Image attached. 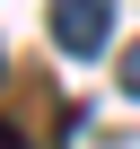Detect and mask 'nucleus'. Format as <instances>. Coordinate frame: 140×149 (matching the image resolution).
Here are the masks:
<instances>
[{
  "label": "nucleus",
  "instance_id": "obj_1",
  "mask_svg": "<svg viewBox=\"0 0 140 149\" xmlns=\"http://www.w3.org/2000/svg\"><path fill=\"white\" fill-rule=\"evenodd\" d=\"M105 35H114V0H53V44L61 53H105Z\"/></svg>",
  "mask_w": 140,
  "mask_h": 149
},
{
  "label": "nucleus",
  "instance_id": "obj_2",
  "mask_svg": "<svg viewBox=\"0 0 140 149\" xmlns=\"http://www.w3.org/2000/svg\"><path fill=\"white\" fill-rule=\"evenodd\" d=\"M123 88H131V97H140V44H131V53H123Z\"/></svg>",
  "mask_w": 140,
  "mask_h": 149
},
{
  "label": "nucleus",
  "instance_id": "obj_3",
  "mask_svg": "<svg viewBox=\"0 0 140 149\" xmlns=\"http://www.w3.org/2000/svg\"><path fill=\"white\" fill-rule=\"evenodd\" d=\"M0 70H9V61H0Z\"/></svg>",
  "mask_w": 140,
  "mask_h": 149
}]
</instances>
